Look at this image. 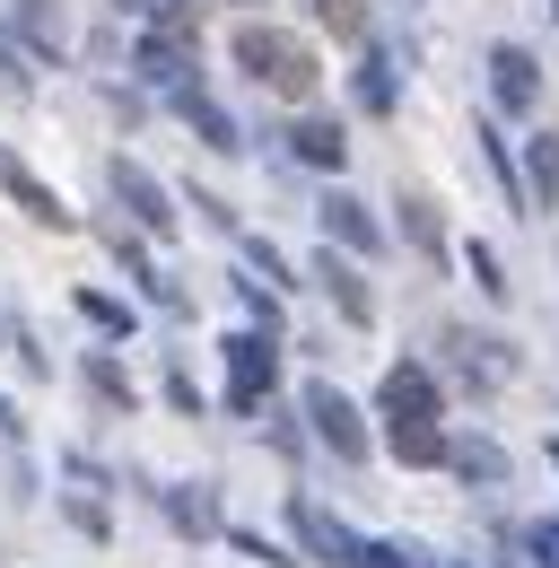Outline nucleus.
Masks as SVG:
<instances>
[{"label":"nucleus","instance_id":"6","mask_svg":"<svg viewBox=\"0 0 559 568\" xmlns=\"http://www.w3.org/2000/svg\"><path fill=\"white\" fill-rule=\"evenodd\" d=\"M306 412H315V437H324L333 455H349V464L367 455V428H358V412H349L333 385H315V394H306Z\"/></svg>","mask_w":559,"mask_h":568},{"label":"nucleus","instance_id":"17","mask_svg":"<svg viewBox=\"0 0 559 568\" xmlns=\"http://www.w3.org/2000/svg\"><path fill=\"white\" fill-rule=\"evenodd\" d=\"M166 516H175L184 534H218V498L210 490H166Z\"/></svg>","mask_w":559,"mask_h":568},{"label":"nucleus","instance_id":"9","mask_svg":"<svg viewBox=\"0 0 559 568\" xmlns=\"http://www.w3.org/2000/svg\"><path fill=\"white\" fill-rule=\"evenodd\" d=\"M315 281H324V297H333V306H342L349 324H367V315H376V297H367V281H358V272H349L342 254H324V263H315Z\"/></svg>","mask_w":559,"mask_h":568},{"label":"nucleus","instance_id":"8","mask_svg":"<svg viewBox=\"0 0 559 568\" xmlns=\"http://www.w3.org/2000/svg\"><path fill=\"white\" fill-rule=\"evenodd\" d=\"M385 420H437V376H428V367L403 358V367L385 376Z\"/></svg>","mask_w":559,"mask_h":568},{"label":"nucleus","instance_id":"16","mask_svg":"<svg viewBox=\"0 0 559 568\" xmlns=\"http://www.w3.org/2000/svg\"><path fill=\"white\" fill-rule=\"evenodd\" d=\"M394 455H403V464H446V437L428 420H394Z\"/></svg>","mask_w":559,"mask_h":568},{"label":"nucleus","instance_id":"18","mask_svg":"<svg viewBox=\"0 0 559 568\" xmlns=\"http://www.w3.org/2000/svg\"><path fill=\"white\" fill-rule=\"evenodd\" d=\"M184 114H193V132H202L210 149H236V123H227V114H218V105H210L202 88H184Z\"/></svg>","mask_w":559,"mask_h":568},{"label":"nucleus","instance_id":"2","mask_svg":"<svg viewBox=\"0 0 559 568\" xmlns=\"http://www.w3.org/2000/svg\"><path fill=\"white\" fill-rule=\"evenodd\" d=\"M140 79L149 88H175V97L193 88V18H166V36L140 44Z\"/></svg>","mask_w":559,"mask_h":568},{"label":"nucleus","instance_id":"1","mask_svg":"<svg viewBox=\"0 0 559 568\" xmlns=\"http://www.w3.org/2000/svg\"><path fill=\"white\" fill-rule=\"evenodd\" d=\"M236 62L263 79V88H280V97H306L315 88V53L297 36H280V27H236Z\"/></svg>","mask_w":559,"mask_h":568},{"label":"nucleus","instance_id":"23","mask_svg":"<svg viewBox=\"0 0 559 568\" xmlns=\"http://www.w3.org/2000/svg\"><path fill=\"white\" fill-rule=\"evenodd\" d=\"M149 9H166V18H193V0H149Z\"/></svg>","mask_w":559,"mask_h":568},{"label":"nucleus","instance_id":"4","mask_svg":"<svg viewBox=\"0 0 559 568\" xmlns=\"http://www.w3.org/2000/svg\"><path fill=\"white\" fill-rule=\"evenodd\" d=\"M263 394H272V342H254V333H245V342H227V403H236V412H254Z\"/></svg>","mask_w":559,"mask_h":568},{"label":"nucleus","instance_id":"21","mask_svg":"<svg viewBox=\"0 0 559 568\" xmlns=\"http://www.w3.org/2000/svg\"><path fill=\"white\" fill-rule=\"evenodd\" d=\"M88 385H96V394H105V403H132V376H123V367H114V358H88Z\"/></svg>","mask_w":559,"mask_h":568},{"label":"nucleus","instance_id":"15","mask_svg":"<svg viewBox=\"0 0 559 568\" xmlns=\"http://www.w3.org/2000/svg\"><path fill=\"white\" fill-rule=\"evenodd\" d=\"M446 464H455L464 481H498V473H507V455H498L489 437H464V446H446Z\"/></svg>","mask_w":559,"mask_h":568},{"label":"nucleus","instance_id":"13","mask_svg":"<svg viewBox=\"0 0 559 568\" xmlns=\"http://www.w3.org/2000/svg\"><path fill=\"white\" fill-rule=\"evenodd\" d=\"M455 367H464L472 385H498L516 358H498V342H481V333H455Z\"/></svg>","mask_w":559,"mask_h":568},{"label":"nucleus","instance_id":"11","mask_svg":"<svg viewBox=\"0 0 559 568\" xmlns=\"http://www.w3.org/2000/svg\"><path fill=\"white\" fill-rule=\"evenodd\" d=\"M525 193H533L542 211L559 202V141H551V132H533V141H525Z\"/></svg>","mask_w":559,"mask_h":568},{"label":"nucleus","instance_id":"19","mask_svg":"<svg viewBox=\"0 0 559 568\" xmlns=\"http://www.w3.org/2000/svg\"><path fill=\"white\" fill-rule=\"evenodd\" d=\"M349 88H358V105H367V114H385V105H394V71H385V53H367Z\"/></svg>","mask_w":559,"mask_h":568},{"label":"nucleus","instance_id":"5","mask_svg":"<svg viewBox=\"0 0 559 568\" xmlns=\"http://www.w3.org/2000/svg\"><path fill=\"white\" fill-rule=\"evenodd\" d=\"M105 184H114V202H123V211H132L140 227H157V236H166V227H175V211H166V193H157V184H149V175H140L132 158H114V166H105Z\"/></svg>","mask_w":559,"mask_h":568},{"label":"nucleus","instance_id":"7","mask_svg":"<svg viewBox=\"0 0 559 568\" xmlns=\"http://www.w3.org/2000/svg\"><path fill=\"white\" fill-rule=\"evenodd\" d=\"M489 97H498L507 114H525V105L542 97V71H533V53H516V44H498V53H489Z\"/></svg>","mask_w":559,"mask_h":568},{"label":"nucleus","instance_id":"14","mask_svg":"<svg viewBox=\"0 0 559 568\" xmlns=\"http://www.w3.org/2000/svg\"><path fill=\"white\" fill-rule=\"evenodd\" d=\"M324 236H342V245H376V219H367V202L333 193V202H324Z\"/></svg>","mask_w":559,"mask_h":568},{"label":"nucleus","instance_id":"20","mask_svg":"<svg viewBox=\"0 0 559 568\" xmlns=\"http://www.w3.org/2000/svg\"><path fill=\"white\" fill-rule=\"evenodd\" d=\"M403 236H411L419 254H437V245H446V236H437V211H428L419 193H411V202H403Z\"/></svg>","mask_w":559,"mask_h":568},{"label":"nucleus","instance_id":"22","mask_svg":"<svg viewBox=\"0 0 559 568\" xmlns=\"http://www.w3.org/2000/svg\"><path fill=\"white\" fill-rule=\"evenodd\" d=\"M79 315H88V324H105V333H123V306H114V297H79Z\"/></svg>","mask_w":559,"mask_h":568},{"label":"nucleus","instance_id":"12","mask_svg":"<svg viewBox=\"0 0 559 568\" xmlns=\"http://www.w3.org/2000/svg\"><path fill=\"white\" fill-rule=\"evenodd\" d=\"M288 149H297L306 166H342V158H349L342 123H297V132H288Z\"/></svg>","mask_w":559,"mask_h":568},{"label":"nucleus","instance_id":"3","mask_svg":"<svg viewBox=\"0 0 559 568\" xmlns=\"http://www.w3.org/2000/svg\"><path fill=\"white\" fill-rule=\"evenodd\" d=\"M288 525L306 534V551H324V560H333V568H358V560H367V542L349 534L342 516H324L315 498H288Z\"/></svg>","mask_w":559,"mask_h":568},{"label":"nucleus","instance_id":"10","mask_svg":"<svg viewBox=\"0 0 559 568\" xmlns=\"http://www.w3.org/2000/svg\"><path fill=\"white\" fill-rule=\"evenodd\" d=\"M0 184L18 193V211H27V219H44V227H70V211L53 202V193H44V184H35V175H27V166H18V158H0Z\"/></svg>","mask_w":559,"mask_h":568}]
</instances>
